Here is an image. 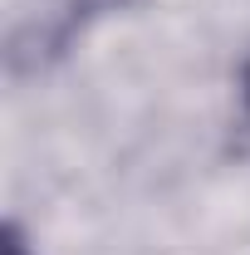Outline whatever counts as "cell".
<instances>
[{
  "mask_svg": "<svg viewBox=\"0 0 250 255\" xmlns=\"http://www.w3.org/2000/svg\"><path fill=\"white\" fill-rule=\"evenodd\" d=\"M241 98H246V108H250V59H246V69H241Z\"/></svg>",
  "mask_w": 250,
  "mask_h": 255,
  "instance_id": "6da1fadb",
  "label": "cell"
}]
</instances>
